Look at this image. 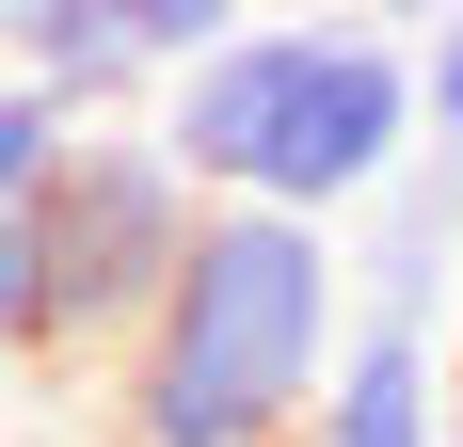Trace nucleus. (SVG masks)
I'll use <instances>...</instances> for the list:
<instances>
[{"instance_id":"5","label":"nucleus","mask_w":463,"mask_h":447,"mask_svg":"<svg viewBox=\"0 0 463 447\" xmlns=\"http://www.w3.org/2000/svg\"><path fill=\"white\" fill-rule=\"evenodd\" d=\"M304 447H448V352L400 336V319H352V352H335Z\"/></svg>"},{"instance_id":"12","label":"nucleus","mask_w":463,"mask_h":447,"mask_svg":"<svg viewBox=\"0 0 463 447\" xmlns=\"http://www.w3.org/2000/svg\"><path fill=\"white\" fill-rule=\"evenodd\" d=\"M383 16H448V0H383Z\"/></svg>"},{"instance_id":"1","label":"nucleus","mask_w":463,"mask_h":447,"mask_svg":"<svg viewBox=\"0 0 463 447\" xmlns=\"http://www.w3.org/2000/svg\"><path fill=\"white\" fill-rule=\"evenodd\" d=\"M335 352H352V240L288 208H208L192 271L112 367L128 447H304Z\"/></svg>"},{"instance_id":"13","label":"nucleus","mask_w":463,"mask_h":447,"mask_svg":"<svg viewBox=\"0 0 463 447\" xmlns=\"http://www.w3.org/2000/svg\"><path fill=\"white\" fill-rule=\"evenodd\" d=\"M448 447H463V432H448Z\"/></svg>"},{"instance_id":"11","label":"nucleus","mask_w":463,"mask_h":447,"mask_svg":"<svg viewBox=\"0 0 463 447\" xmlns=\"http://www.w3.org/2000/svg\"><path fill=\"white\" fill-rule=\"evenodd\" d=\"M448 432H463V319H448Z\"/></svg>"},{"instance_id":"7","label":"nucleus","mask_w":463,"mask_h":447,"mask_svg":"<svg viewBox=\"0 0 463 447\" xmlns=\"http://www.w3.org/2000/svg\"><path fill=\"white\" fill-rule=\"evenodd\" d=\"M80 144V112L64 96H33V81H0V224H33V192H48V160Z\"/></svg>"},{"instance_id":"4","label":"nucleus","mask_w":463,"mask_h":447,"mask_svg":"<svg viewBox=\"0 0 463 447\" xmlns=\"http://www.w3.org/2000/svg\"><path fill=\"white\" fill-rule=\"evenodd\" d=\"M448 256H463V160H416V176H400V192H368V224H352V319L431 336Z\"/></svg>"},{"instance_id":"6","label":"nucleus","mask_w":463,"mask_h":447,"mask_svg":"<svg viewBox=\"0 0 463 447\" xmlns=\"http://www.w3.org/2000/svg\"><path fill=\"white\" fill-rule=\"evenodd\" d=\"M112 33L144 48V81H192V64L224 33H256V16H240V0H112Z\"/></svg>"},{"instance_id":"10","label":"nucleus","mask_w":463,"mask_h":447,"mask_svg":"<svg viewBox=\"0 0 463 447\" xmlns=\"http://www.w3.org/2000/svg\"><path fill=\"white\" fill-rule=\"evenodd\" d=\"M48 16H96V0H0V33H48Z\"/></svg>"},{"instance_id":"9","label":"nucleus","mask_w":463,"mask_h":447,"mask_svg":"<svg viewBox=\"0 0 463 447\" xmlns=\"http://www.w3.org/2000/svg\"><path fill=\"white\" fill-rule=\"evenodd\" d=\"M48 352V288H33V224H0V367Z\"/></svg>"},{"instance_id":"3","label":"nucleus","mask_w":463,"mask_h":447,"mask_svg":"<svg viewBox=\"0 0 463 447\" xmlns=\"http://www.w3.org/2000/svg\"><path fill=\"white\" fill-rule=\"evenodd\" d=\"M192 224H208V192L176 176L160 128H80L64 160H48V192H33L48 352H112V367H128V336L160 319V288L192 271Z\"/></svg>"},{"instance_id":"8","label":"nucleus","mask_w":463,"mask_h":447,"mask_svg":"<svg viewBox=\"0 0 463 447\" xmlns=\"http://www.w3.org/2000/svg\"><path fill=\"white\" fill-rule=\"evenodd\" d=\"M416 112H431V160H463V0L416 33Z\"/></svg>"},{"instance_id":"2","label":"nucleus","mask_w":463,"mask_h":447,"mask_svg":"<svg viewBox=\"0 0 463 447\" xmlns=\"http://www.w3.org/2000/svg\"><path fill=\"white\" fill-rule=\"evenodd\" d=\"M160 144L208 208H288V224H352L368 192H400L431 160L416 112V48L383 16H256L224 33L192 81H160Z\"/></svg>"}]
</instances>
